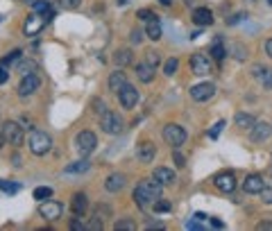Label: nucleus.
I'll return each instance as SVG.
<instances>
[{"instance_id": "nucleus-59", "label": "nucleus", "mask_w": 272, "mask_h": 231, "mask_svg": "<svg viewBox=\"0 0 272 231\" xmlns=\"http://www.w3.org/2000/svg\"><path fill=\"white\" fill-rule=\"evenodd\" d=\"M270 175H272V168H270Z\"/></svg>"}, {"instance_id": "nucleus-49", "label": "nucleus", "mask_w": 272, "mask_h": 231, "mask_svg": "<svg viewBox=\"0 0 272 231\" xmlns=\"http://www.w3.org/2000/svg\"><path fill=\"white\" fill-rule=\"evenodd\" d=\"M86 229H102V222L100 220H93L91 224H86Z\"/></svg>"}, {"instance_id": "nucleus-1", "label": "nucleus", "mask_w": 272, "mask_h": 231, "mask_svg": "<svg viewBox=\"0 0 272 231\" xmlns=\"http://www.w3.org/2000/svg\"><path fill=\"white\" fill-rule=\"evenodd\" d=\"M161 190H163V184H159L157 179H145L134 188V202L141 209H148L150 204H154L161 197Z\"/></svg>"}, {"instance_id": "nucleus-11", "label": "nucleus", "mask_w": 272, "mask_h": 231, "mask_svg": "<svg viewBox=\"0 0 272 231\" xmlns=\"http://www.w3.org/2000/svg\"><path fill=\"white\" fill-rule=\"evenodd\" d=\"M213 184H216V188L220 192H231L236 188V177L234 172H220V175H216Z\"/></svg>"}, {"instance_id": "nucleus-19", "label": "nucleus", "mask_w": 272, "mask_h": 231, "mask_svg": "<svg viewBox=\"0 0 272 231\" xmlns=\"http://www.w3.org/2000/svg\"><path fill=\"white\" fill-rule=\"evenodd\" d=\"M105 188L109 190V192L123 190L125 188V175H120V172H114V175H109V177H107V181H105Z\"/></svg>"}, {"instance_id": "nucleus-43", "label": "nucleus", "mask_w": 272, "mask_h": 231, "mask_svg": "<svg viewBox=\"0 0 272 231\" xmlns=\"http://www.w3.org/2000/svg\"><path fill=\"white\" fill-rule=\"evenodd\" d=\"M186 229H193V231H202L204 227H202V222L197 218H193V220H188L186 222Z\"/></svg>"}, {"instance_id": "nucleus-25", "label": "nucleus", "mask_w": 272, "mask_h": 231, "mask_svg": "<svg viewBox=\"0 0 272 231\" xmlns=\"http://www.w3.org/2000/svg\"><path fill=\"white\" fill-rule=\"evenodd\" d=\"M37 70H39V64L37 61H32V59L21 61V64H18V73H23V75H37Z\"/></svg>"}, {"instance_id": "nucleus-27", "label": "nucleus", "mask_w": 272, "mask_h": 231, "mask_svg": "<svg viewBox=\"0 0 272 231\" xmlns=\"http://www.w3.org/2000/svg\"><path fill=\"white\" fill-rule=\"evenodd\" d=\"M89 166H91L89 161H77V163H71V166L66 168V172H68V175H80V172L89 170Z\"/></svg>"}, {"instance_id": "nucleus-41", "label": "nucleus", "mask_w": 272, "mask_h": 231, "mask_svg": "<svg viewBox=\"0 0 272 231\" xmlns=\"http://www.w3.org/2000/svg\"><path fill=\"white\" fill-rule=\"evenodd\" d=\"M173 157H175V166H177V168H184V166H186V159H184V154L177 152V147H175Z\"/></svg>"}, {"instance_id": "nucleus-23", "label": "nucleus", "mask_w": 272, "mask_h": 231, "mask_svg": "<svg viewBox=\"0 0 272 231\" xmlns=\"http://www.w3.org/2000/svg\"><path fill=\"white\" fill-rule=\"evenodd\" d=\"M254 73H256V77H259L261 82H263L265 89H272V70H268V68H261V66H256Z\"/></svg>"}, {"instance_id": "nucleus-28", "label": "nucleus", "mask_w": 272, "mask_h": 231, "mask_svg": "<svg viewBox=\"0 0 272 231\" xmlns=\"http://www.w3.org/2000/svg\"><path fill=\"white\" fill-rule=\"evenodd\" d=\"M256 120H254V115H250V113H236V125L238 127H250L252 129V125H254Z\"/></svg>"}, {"instance_id": "nucleus-48", "label": "nucleus", "mask_w": 272, "mask_h": 231, "mask_svg": "<svg viewBox=\"0 0 272 231\" xmlns=\"http://www.w3.org/2000/svg\"><path fill=\"white\" fill-rule=\"evenodd\" d=\"M211 227L222 229V227H225V222H222V220H218V218H211Z\"/></svg>"}, {"instance_id": "nucleus-45", "label": "nucleus", "mask_w": 272, "mask_h": 231, "mask_svg": "<svg viewBox=\"0 0 272 231\" xmlns=\"http://www.w3.org/2000/svg\"><path fill=\"white\" fill-rule=\"evenodd\" d=\"M7 80H9V70H7V66L0 64V84H5Z\"/></svg>"}, {"instance_id": "nucleus-39", "label": "nucleus", "mask_w": 272, "mask_h": 231, "mask_svg": "<svg viewBox=\"0 0 272 231\" xmlns=\"http://www.w3.org/2000/svg\"><path fill=\"white\" fill-rule=\"evenodd\" d=\"M118 229H129V231H134L136 224L132 222V220H120V222H116V231H118Z\"/></svg>"}, {"instance_id": "nucleus-6", "label": "nucleus", "mask_w": 272, "mask_h": 231, "mask_svg": "<svg viewBox=\"0 0 272 231\" xmlns=\"http://www.w3.org/2000/svg\"><path fill=\"white\" fill-rule=\"evenodd\" d=\"M75 145L77 150H80L82 157H86V154H91L95 150V145H98V138H95L93 132H80L75 138Z\"/></svg>"}, {"instance_id": "nucleus-56", "label": "nucleus", "mask_w": 272, "mask_h": 231, "mask_svg": "<svg viewBox=\"0 0 272 231\" xmlns=\"http://www.w3.org/2000/svg\"><path fill=\"white\" fill-rule=\"evenodd\" d=\"M118 3H120V5H125V3H129V0H118Z\"/></svg>"}, {"instance_id": "nucleus-50", "label": "nucleus", "mask_w": 272, "mask_h": 231, "mask_svg": "<svg viewBox=\"0 0 272 231\" xmlns=\"http://www.w3.org/2000/svg\"><path fill=\"white\" fill-rule=\"evenodd\" d=\"M71 227L75 229V231H84V229H86V224H82V222H77V220H75V222H73Z\"/></svg>"}, {"instance_id": "nucleus-54", "label": "nucleus", "mask_w": 272, "mask_h": 231, "mask_svg": "<svg viewBox=\"0 0 272 231\" xmlns=\"http://www.w3.org/2000/svg\"><path fill=\"white\" fill-rule=\"evenodd\" d=\"M159 3H161V5H166V7H168V5L173 3V0H159Z\"/></svg>"}, {"instance_id": "nucleus-52", "label": "nucleus", "mask_w": 272, "mask_h": 231, "mask_svg": "<svg viewBox=\"0 0 272 231\" xmlns=\"http://www.w3.org/2000/svg\"><path fill=\"white\" fill-rule=\"evenodd\" d=\"M256 229H272V222H261Z\"/></svg>"}, {"instance_id": "nucleus-36", "label": "nucleus", "mask_w": 272, "mask_h": 231, "mask_svg": "<svg viewBox=\"0 0 272 231\" xmlns=\"http://www.w3.org/2000/svg\"><path fill=\"white\" fill-rule=\"evenodd\" d=\"M145 61H148L150 66H154V68H157V66H159V61H161V59H159V52H154V50L145 52Z\"/></svg>"}, {"instance_id": "nucleus-21", "label": "nucleus", "mask_w": 272, "mask_h": 231, "mask_svg": "<svg viewBox=\"0 0 272 231\" xmlns=\"http://www.w3.org/2000/svg\"><path fill=\"white\" fill-rule=\"evenodd\" d=\"M136 77H139L141 82H145V84H150V82L154 80V66H150L148 61H145V64H139L136 66Z\"/></svg>"}, {"instance_id": "nucleus-10", "label": "nucleus", "mask_w": 272, "mask_h": 231, "mask_svg": "<svg viewBox=\"0 0 272 231\" xmlns=\"http://www.w3.org/2000/svg\"><path fill=\"white\" fill-rule=\"evenodd\" d=\"M39 213H41V218L46 220H59L61 218V204L59 202H41V206H39Z\"/></svg>"}, {"instance_id": "nucleus-38", "label": "nucleus", "mask_w": 272, "mask_h": 231, "mask_svg": "<svg viewBox=\"0 0 272 231\" xmlns=\"http://www.w3.org/2000/svg\"><path fill=\"white\" fill-rule=\"evenodd\" d=\"M259 195H261V200H263V204H272V188L270 186H263Z\"/></svg>"}, {"instance_id": "nucleus-44", "label": "nucleus", "mask_w": 272, "mask_h": 231, "mask_svg": "<svg viewBox=\"0 0 272 231\" xmlns=\"http://www.w3.org/2000/svg\"><path fill=\"white\" fill-rule=\"evenodd\" d=\"M243 18H247V14H243V12H241V14H234V16L227 21V25H236V23H241Z\"/></svg>"}, {"instance_id": "nucleus-40", "label": "nucleus", "mask_w": 272, "mask_h": 231, "mask_svg": "<svg viewBox=\"0 0 272 231\" xmlns=\"http://www.w3.org/2000/svg\"><path fill=\"white\" fill-rule=\"evenodd\" d=\"M139 18H143V21H154V18H159L154 12H150V9H141L139 12Z\"/></svg>"}, {"instance_id": "nucleus-53", "label": "nucleus", "mask_w": 272, "mask_h": 231, "mask_svg": "<svg viewBox=\"0 0 272 231\" xmlns=\"http://www.w3.org/2000/svg\"><path fill=\"white\" fill-rule=\"evenodd\" d=\"M193 218H197V220H200V222H204V220H207V215H204V213H195V215H193Z\"/></svg>"}, {"instance_id": "nucleus-4", "label": "nucleus", "mask_w": 272, "mask_h": 231, "mask_svg": "<svg viewBox=\"0 0 272 231\" xmlns=\"http://www.w3.org/2000/svg\"><path fill=\"white\" fill-rule=\"evenodd\" d=\"M100 127L105 134H120L123 132V118L116 111H105L100 118Z\"/></svg>"}, {"instance_id": "nucleus-37", "label": "nucleus", "mask_w": 272, "mask_h": 231, "mask_svg": "<svg viewBox=\"0 0 272 231\" xmlns=\"http://www.w3.org/2000/svg\"><path fill=\"white\" fill-rule=\"evenodd\" d=\"M34 12H41V14H46L48 9H50V3L48 0H34Z\"/></svg>"}, {"instance_id": "nucleus-3", "label": "nucleus", "mask_w": 272, "mask_h": 231, "mask_svg": "<svg viewBox=\"0 0 272 231\" xmlns=\"http://www.w3.org/2000/svg\"><path fill=\"white\" fill-rule=\"evenodd\" d=\"M3 136H5V143H9V145H23L25 134H23V127L18 123L7 120V123L3 125Z\"/></svg>"}, {"instance_id": "nucleus-33", "label": "nucleus", "mask_w": 272, "mask_h": 231, "mask_svg": "<svg viewBox=\"0 0 272 231\" xmlns=\"http://www.w3.org/2000/svg\"><path fill=\"white\" fill-rule=\"evenodd\" d=\"M21 55H23L21 50H12V52H9V55L3 59V66H7V68H9V66H12L14 61H18V59H21Z\"/></svg>"}, {"instance_id": "nucleus-42", "label": "nucleus", "mask_w": 272, "mask_h": 231, "mask_svg": "<svg viewBox=\"0 0 272 231\" xmlns=\"http://www.w3.org/2000/svg\"><path fill=\"white\" fill-rule=\"evenodd\" d=\"M82 5V0H61V7L64 9H77Z\"/></svg>"}, {"instance_id": "nucleus-20", "label": "nucleus", "mask_w": 272, "mask_h": 231, "mask_svg": "<svg viewBox=\"0 0 272 231\" xmlns=\"http://www.w3.org/2000/svg\"><path fill=\"white\" fill-rule=\"evenodd\" d=\"M154 179H157L159 184H163V186H170V184L177 181V175H175L170 168H157V170H154Z\"/></svg>"}, {"instance_id": "nucleus-22", "label": "nucleus", "mask_w": 272, "mask_h": 231, "mask_svg": "<svg viewBox=\"0 0 272 231\" xmlns=\"http://www.w3.org/2000/svg\"><path fill=\"white\" fill-rule=\"evenodd\" d=\"M127 84V77H125V73H120V70H116V73H111L109 77V91H114V93H118L123 86Z\"/></svg>"}, {"instance_id": "nucleus-55", "label": "nucleus", "mask_w": 272, "mask_h": 231, "mask_svg": "<svg viewBox=\"0 0 272 231\" xmlns=\"http://www.w3.org/2000/svg\"><path fill=\"white\" fill-rule=\"evenodd\" d=\"M5 145V136H3V134H0V147H3Z\"/></svg>"}, {"instance_id": "nucleus-46", "label": "nucleus", "mask_w": 272, "mask_h": 231, "mask_svg": "<svg viewBox=\"0 0 272 231\" xmlns=\"http://www.w3.org/2000/svg\"><path fill=\"white\" fill-rule=\"evenodd\" d=\"M129 38H132V43H141V41H143V32H141V30H132V36H129Z\"/></svg>"}, {"instance_id": "nucleus-17", "label": "nucleus", "mask_w": 272, "mask_h": 231, "mask_svg": "<svg viewBox=\"0 0 272 231\" xmlns=\"http://www.w3.org/2000/svg\"><path fill=\"white\" fill-rule=\"evenodd\" d=\"M86 206H89V202H86V195H84V192H75V195H73V200H71L73 213L80 218V215L86 213Z\"/></svg>"}, {"instance_id": "nucleus-5", "label": "nucleus", "mask_w": 272, "mask_h": 231, "mask_svg": "<svg viewBox=\"0 0 272 231\" xmlns=\"http://www.w3.org/2000/svg\"><path fill=\"white\" fill-rule=\"evenodd\" d=\"M163 141L168 143L170 147H179L186 143V132L179 125H166L163 127Z\"/></svg>"}, {"instance_id": "nucleus-29", "label": "nucleus", "mask_w": 272, "mask_h": 231, "mask_svg": "<svg viewBox=\"0 0 272 231\" xmlns=\"http://www.w3.org/2000/svg\"><path fill=\"white\" fill-rule=\"evenodd\" d=\"M52 197V188L50 186H39V188H34V200L39 202H46Z\"/></svg>"}, {"instance_id": "nucleus-57", "label": "nucleus", "mask_w": 272, "mask_h": 231, "mask_svg": "<svg viewBox=\"0 0 272 231\" xmlns=\"http://www.w3.org/2000/svg\"><path fill=\"white\" fill-rule=\"evenodd\" d=\"M21 3H34V0H21Z\"/></svg>"}, {"instance_id": "nucleus-35", "label": "nucleus", "mask_w": 272, "mask_h": 231, "mask_svg": "<svg viewBox=\"0 0 272 231\" xmlns=\"http://www.w3.org/2000/svg\"><path fill=\"white\" fill-rule=\"evenodd\" d=\"M0 188H3L5 192H9V195H14V192L21 190V186H18V184H12V181H0Z\"/></svg>"}, {"instance_id": "nucleus-9", "label": "nucleus", "mask_w": 272, "mask_h": 231, "mask_svg": "<svg viewBox=\"0 0 272 231\" xmlns=\"http://www.w3.org/2000/svg\"><path fill=\"white\" fill-rule=\"evenodd\" d=\"M118 100L125 109H132V107H136V102H139V91H136L134 86L125 84L123 89L118 91Z\"/></svg>"}, {"instance_id": "nucleus-31", "label": "nucleus", "mask_w": 272, "mask_h": 231, "mask_svg": "<svg viewBox=\"0 0 272 231\" xmlns=\"http://www.w3.org/2000/svg\"><path fill=\"white\" fill-rule=\"evenodd\" d=\"M152 209H154V213H166V211L173 209V204H170L168 200H161V197H159V200L152 204Z\"/></svg>"}, {"instance_id": "nucleus-14", "label": "nucleus", "mask_w": 272, "mask_h": 231, "mask_svg": "<svg viewBox=\"0 0 272 231\" xmlns=\"http://www.w3.org/2000/svg\"><path fill=\"white\" fill-rule=\"evenodd\" d=\"M263 177L261 175H250L245 181H243V190L250 192V195H259L261 188H263Z\"/></svg>"}, {"instance_id": "nucleus-12", "label": "nucleus", "mask_w": 272, "mask_h": 231, "mask_svg": "<svg viewBox=\"0 0 272 231\" xmlns=\"http://www.w3.org/2000/svg\"><path fill=\"white\" fill-rule=\"evenodd\" d=\"M39 77L37 75H23V80H21V84H18V95L21 98H27V95H32L34 91L39 89Z\"/></svg>"}, {"instance_id": "nucleus-34", "label": "nucleus", "mask_w": 272, "mask_h": 231, "mask_svg": "<svg viewBox=\"0 0 272 231\" xmlns=\"http://www.w3.org/2000/svg\"><path fill=\"white\" fill-rule=\"evenodd\" d=\"M222 127H227V120H218V123L213 125V129L209 132V138H218V136H220Z\"/></svg>"}, {"instance_id": "nucleus-8", "label": "nucleus", "mask_w": 272, "mask_h": 231, "mask_svg": "<svg viewBox=\"0 0 272 231\" xmlns=\"http://www.w3.org/2000/svg\"><path fill=\"white\" fill-rule=\"evenodd\" d=\"M213 95H216V86H213L211 82H202V84H195L191 89V98L195 100V102H207Z\"/></svg>"}, {"instance_id": "nucleus-32", "label": "nucleus", "mask_w": 272, "mask_h": 231, "mask_svg": "<svg viewBox=\"0 0 272 231\" xmlns=\"http://www.w3.org/2000/svg\"><path fill=\"white\" fill-rule=\"evenodd\" d=\"M177 66H179V59H177V57H170L166 64H163V73H166V75H175Z\"/></svg>"}, {"instance_id": "nucleus-15", "label": "nucleus", "mask_w": 272, "mask_h": 231, "mask_svg": "<svg viewBox=\"0 0 272 231\" xmlns=\"http://www.w3.org/2000/svg\"><path fill=\"white\" fill-rule=\"evenodd\" d=\"M272 134V127L268 123H254L252 125V141L254 143H263Z\"/></svg>"}, {"instance_id": "nucleus-18", "label": "nucleus", "mask_w": 272, "mask_h": 231, "mask_svg": "<svg viewBox=\"0 0 272 231\" xmlns=\"http://www.w3.org/2000/svg\"><path fill=\"white\" fill-rule=\"evenodd\" d=\"M154 154H157V150H154L152 143H141L139 150H136V159H139L141 163H150V161H154Z\"/></svg>"}, {"instance_id": "nucleus-13", "label": "nucleus", "mask_w": 272, "mask_h": 231, "mask_svg": "<svg viewBox=\"0 0 272 231\" xmlns=\"http://www.w3.org/2000/svg\"><path fill=\"white\" fill-rule=\"evenodd\" d=\"M43 27H46V18H43V16H37V14H32V16L25 21V25H23V32H25L27 36H34V34H39Z\"/></svg>"}, {"instance_id": "nucleus-51", "label": "nucleus", "mask_w": 272, "mask_h": 231, "mask_svg": "<svg viewBox=\"0 0 272 231\" xmlns=\"http://www.w3.org/2000/svg\"><path fill=\"white\" fill-rule=\"evenodd\" d=\"M265 52H268V57H272V38L265 41Z\"/></svg>"}, {"instance_id": "nucleus-24", "label": "nucleus", "mask_w": 272, "mask_h": 231, "mask_svg": "<svg viewBox=\"0 0 272 231\" xmlns=\"http://www.w3.org/2000/svg\"><path fill=\"white\" fill-rule=\"evenodd\" d=\"M148 36L152 38V41L161 38V23H159V18H154V21H148Z\"/></svg>"}, {"instance_id": "nucleus-47", "label": "nucleus", "mask_w": 272, "mask_h": 231, "mask_svg": "<svg viewBox=\"0 0 272 231\" xmlns=\"http://www.w3.org/2000/svg\"><path fill=\"white\" fill-rule=\"evenodd\" d=\"M234 52H236V59H245V52H243V48L241 46H234Z\"/></svg>"}, {"instance_id": "nucleus-58", "label": "nucleus", "mask_w": 272, "mask_h": 231, "mask_svg": "<svg viewBox=\"0 0 272 231\" xmlns=\"http://www.w3.org/2000/svg\"><path fill=\"white\" fill-rule=\"evenodd\" d=\"M268 3H270V5H272V0H268Z\"/></svg>"}, {"instance_id": "nucleus-7", "label": "nucleus", "mask_w": 272, "mask_h": 231, "mask_svg": "<svg viewBox=\"0 0 272 231\" xmlns=\"http://www.w3.org/2000/svg\"><path fill=\"white\" fill-rule=\"evenodd\" d=\"M191 70L195 75H209L211 73V57L204 52H195L191 57Z\"/></svg>"}, {"instance_id": "nucleus-26", "label": "nucleus", "mask_w": 272, "mask_h": 231, "mask_svg": "<svg viewBox=\"0 0 272 231\" xmlns=\"http://www.w3.org/2000/svg\"><path fill=\"white\" fill-rule=\"evenodd\" d=\"M225 55H227V50H225V46H222V41L220 38H216V43H213V48H211V57L216 61H222L225 59Z\"/></svg>"}, {"instance_id": "nucleus-30", "label": "nucleus", "mask_w": 272, "mask_h": 231, "mask_svg": "<svg viewBox=\"0 0 272 231\" xmlns=\"http://www.w3.org/2000/svg\"><path fill=\"white\" fill-rule=\"evenodd\" d=\"M114 59H116V66H127V64H132V52L129 50H118Z\"/></svg>"}, {"instance_id": "nucleus-2", "label": "nucleus", "mask_w": 272, "mask_h": 231, "mask_svg": "<svg viewBox=\"0 0 272 231\" xmlns=\"http://www.w3.org/2000/svg\"><path fill=\"white\" fill-rule=\"evenodd\" d=\"M52 147V138L48 136L46 132H41V129H34L30 134V150L32 154H37V157H43V154H48Z\"/></svg>"}, {"instance_id": "nucleus-16", "label": "nucleus", "mask_w": 272, "mask_h": 231, "mask_svg": "<svg viewBox=\"0 0 272 231\" xmlns=\"http://www.w3.org/2000/svg\"><path fill=\"white\" fill-rule=\"evenodd\" d=\"M193 23H195V25H200V27L211 25V23H213V12L209 7H197L195 12H193Z\"/></svg>"}]
</instances>
